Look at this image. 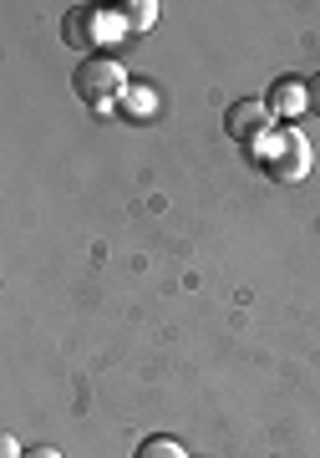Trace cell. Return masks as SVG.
<instances>
[{
	"label": "cell",
	"instance_id": "1",
	"mask_svg": "<svg viewBox=\"0 0 320 458\" xmlns=\"http://www.w3.org/2000/svg\"><path fill=\"white\" fill-rule=\"evenodd\" d=\"M72 92H77L92 113H113V102L128 92V72L117 56H81L72 72Z\"/></svg>",
	"mask_w": 320,
	"mask_h": 458
},
{
	"label": "cell",
	"instance_id": "2",
	"mask_svg": "<svg viewBox=\"0 0 320 458\" xmlns=\"http://www.w3.org/2000/svg\"><path fill=\"white\" fill-rule=\"evenodd\" d=\"M270 174L274 179H305L310 174V143H305V132L285 128V132H274V153H270Z\"/></svg>",
	"mask_w": 320,
	"mask_h": 458
},
{
	"label": "cell",
	"instance_id": "3",
	"mask_svg": "<svg viewBox=\"0 0 320 458\" xmlns=\"http://www.w3.org/2000/svg\"><path fill=\"white\" fill-rule=\"evenodd\" d=\"M224 128L234 132V138H259V132H270V102H234L224 113Z\"/></svg>",
	"mask_w": 320,
	"mask_h": 458
},
{
	"label": "cell",
	"instance_id": "4",
	"mask_svg": "<svg viewBox=\"0 0 320 458\" xmlns=\"http://www.w3.org/2000/svg\"><path fill=\"white\" fill-rule=\"evenodd\" d=\"M138 458H189L178 438H143L138 443Z\"/></svg>",
	"mask_w": 320,
	"mask_h": 458
},
{
	"label": "cell",
	"instance_id": "5",
	"mask_svg": "<svg viewBox=\"0 0 320 458\" xmlns=\"http://www.w3.org/2000/svg\"><path fill=\"white\" fill-rule=\"evenodd\" d=\"M153 21H158V5H147V0L122 5V26H132V31H143V26H153Z\"/></svg>",
	"mask_w": 320,
	"mask_h": 458
},
{
	"label": "cell",
	"instance_id": "6",
	"mask_svg": "<svg viewBox=\"0 0 320 458\" xmlns=\"http://www.w3.org/2000/svg\"><path fill=\"white\" fill-rule=\"evenodd\" d=\"M305 107H310V113L320 117V72L310 77V82H305Z\"/></svg>",
	"mask_w": 320,
	"mask_h": 458
},
{
	"label": "cell",
	"instance_id": "7",
	"mask_svg": "<svg viewBox=\"0 0 320 458\" xmlns=\"http://www.w3.org/2000/svg\"><path fill=\"white\" fill-rule=\"evenodd\" d=\"M21 458H62V448H51V443H36V448H26Z\"/></svg>",
	"mask_w": 320,
	"mask_h": 458
},
{
	"label": "cell",
	"instance_id": "8",
	"mask_svg": "<svg viewBox=\"0 0 320 458\" xmlns=\"http://www.w3.org/2000/svg\"><path fill=\"white\" fill-rule=\"evenodd\" d=\"M21 454H26V448H21V443L11 438V433H5V438H0V458H21Z\"/></svg>",
	"mask_w": 320,
	"mask_h": 458
}]
</instances>
